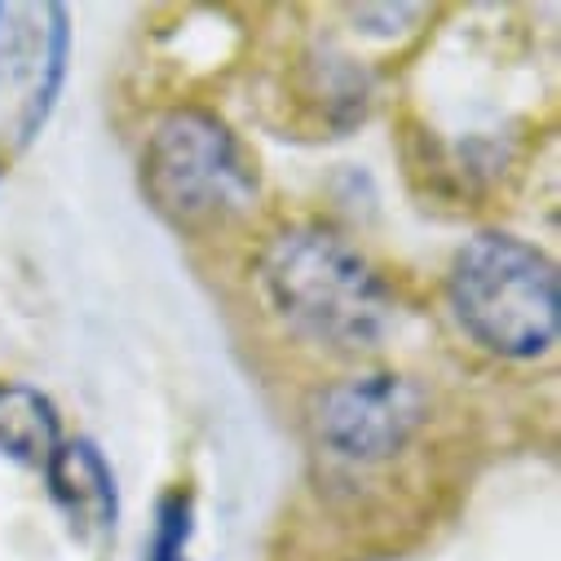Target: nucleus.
<instances>
[{
    "label": "nucleus",
    "instance_id": "f257e3e1",
    "mask_svg": "<svg viewBox=\"0 0 561 561\" xmlns=\"http://www.w3.org/2000/svg\"><path fill=\"white\" fill-rule=\"evenodd\" d=\"M256 284L270 314L293 336L332 350L380 345L398 314L380 270L328 226L274 234L256 261Z\"/></svg>",
    "mask_w": 561,
    "mask_h": 561
},
{
    "label": "nucleus",
    "instance_id": "f03ea898",
    "mask_svg": "<svg viewBox=\"0 0 561 561\" xmlns=\"http://www.w3.org/2000/svg\"><path fill=\"white\" fill-rule=\"evenodd\" d=\"M447 306L478 350L526 363L557 345L561 278L535 243L508 230H482L451 261Z\"/></svg>",
    "mask_w": 561,
    "mask_h": 561
},
{
    "label": "nucleus",
    "instance_id": "7ed1b4c3",
    "mask_svg": "<svg viewBox=\"0 0 561 561\" xmlns=\"http://www.w3.org/2000/svg\"><path fill=\"white\" fill-rule=\"evenodd\" d=\"M142 191L151 208L191 234L221 230L252 213L256 164L239 137L208 111H169L142 151Z\"/></svg>",
    "mask_w": 561,
    "mask_h": 561
},
{
    "label": "nucleus",
    "instance_id": "20e7f679",
    "mask_svg": "<svg viewBox=\"0 0 561 561\" xmlns=\"http://www.w3.org/2000/svg\"><path fill=\"white\" fill-rule=\"evenodd\" d=\"M71 71V14L58 0H0V147L27 151Z\"/></svg>",
    "mask_w": 561,
    "mask_h": 561
},
{
    "label": "nucleus",
    "instance_id": "39448f33",
    "mask_svg": "<svg viewBox=\"0 0 561 561\" xmlns=\"http://www.w3.org/2000/svg\"><path fill=\"white\" fill-rule=\"evenodd\" d=\"M430 420V398L411 376L358 371L328 385L310 407L314 443L345 465H385Z\"/></svg>",
    "mask_w": 561,
    "mask_h": 561
},
{
    "label": "nucleus",
    "instance_id": "423d86ee",
    "mask_svg": "<svg viewBox=\"0 0 561 561\" xmlns=\"http://www.w3.org/2000/svg\"><path fill=\"white\" fill-rule=\"evenodd\" d=\"M45 486L49 500L58 504V513L67 517L71 535L93 543V539H111L119 526V486H115V469L102 456V447L93 438H67L54 447L49 465H45Z\"/></svg>",
    "mask_w": 561,
    "mask_h": 561
},
{
    "label": "nucleus",
    "instance_id": "0eeeda50",
    "mask_svg": "<svg viewBox=\"0 0 561 561\" xmlns=\"http://www.w3.org/2000/svg\"><path fill=\"white\" fill-rule=\"evenodd\" d=\"M58 443H62V420L54 398L41 393L36 385L0 380V456L23 469H45Z\"/></svg>",
    "mask_w": 561,
    "mask_h": 561
},
{
    "label": "nucleus",
    "instance_id": "6e6552de",
    "mask_svg": "<svg viewBox=\"0 0 561 561\" xmlns=\"http://www.w3.org/2000/svg\"><path fill=\"white\" fill-rule=\"evenodd\" d=\"M191 539H195V495L186 486H173L156 504L147 561H191Z\"/></svg>",
    "mask_w": 561,
    "mask_h": 561
}]
</instances>
